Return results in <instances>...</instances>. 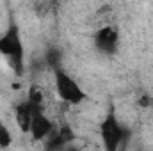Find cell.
<instances>
[{
    "label": "cell",
    "instance_id": "6",
    "mask_svg": "<svg viewBox=\"0 0 153 151\" xmlns=\"http://www.w3.org/2000/svg\"><path fill=\"white\" fill-rule=\"evenodd\" d=\"M32 115H34V107H32L27 100L16 105V109H14V119H16L18 128H20L23 133H29L30 123H32Z\"/></svg>",
    "mask_w": 153,
    "mask_h": 151
},
{
    "label": "cell",
    "instance_id": "10",
    "mask_svg": "<svg viewBox=\"0 0 153 151\" xmlns=\"http://www.w3.org/2000/svg\"><path fill=\"white\" fill-rule=\"evenodd\" d=\"M64 151H78V150H75V148H68V150H64Z\"/></svg>",
    "mask_w": 153,
    "mask_h": 151
},
{
    "label": "cell",
    "instance_id": "8",
    "mask_svg": "<svg viewBox=\"0 0 153 151\" xmlns=\"http://www.w3.org/2000/svg\"><path fill=\"white\" fill-rule=\"evenodd\" d=\"M11 144H13V133L7 128V124L0 121V150H7L11 148Z\"/></svg>",
    "mask_w": 153,
    "mask_h": 151
},
{
    "label": "cell",
    "instance_id": "4",
    "mask_svg": "<svg viewBox=\"0 0 153 151\" xmlns=\"http://www.w3.org/2000/svg\"><path fill=\"white\" fill-rule=\"evenodd\" d=\"M94 46L103 55H114L119 46V30L114 25H103L94 32Z\"/></svg>",
    "mask_w": 153,
    "mask_h": 151
},
{
    "label": "cell",
    "instance_id": "5",
    "mask_svg": "<svg viewBox=\"0 0 153 151\" xmlns=\"http://www.w3.org/2000/svg\"><path fill=\"white\" fill-rule=\"evenodd\" d=\"M53 130H55V124H53V121L46 115L45 109H34L32 123H30V130H29L30 139L36 141V142L46 141Z\"/></svg>",
    "mask_w": 153,
    "mask_h": 151
},
{
    "label": "cell",
    "instance_id": "1",
    "mask_svg": "<svg viewBox=\"0 0 153 151\" xmlns=\"http://www.w3.org/2000/svg\"><path fill=\"white\" fill-rule=\"evenodd\" d=\"M0 55L7 59L9 66L16 75H23L25 71V44L22 38V30L14 20L9 21L7 29L0 36Z\"/></svg>",
    "mask_w": 153,
    "mask_h": 151
},
{
    "label": "cell",
    "instance_id": "2",
    "mask_svg": "<svg viewBox=\"0 0 153 151\" xmlns=\"http://www.w3.org/2000/svg\"><path fill=\"white\" fill-rule=\"evenodd\" d=\"M53 87H55L59 100L71 107L84 103V100L87 98L85 91L78 85V82L71 75H68L62 68L53 70Z\"/></svg>",
    "mask_w": 153,
    "mask_h": 151
},
{
    "label": "cell",
    "instance_id": "7",
    "mask_svg": "<svg viewBox=\"0 0 153 151\" xmlns=\"http://www.w3.org/2000/svg\"><path fill=\"white\" fill-rule=\"evenodd\" d=\"M27 101H29L34 109H45V107H43L45 96H43V93H41V89H39L38 85H30L29 94H27Z\"/></svg>",
    "mask_w": 153,
    "mask_h": 151
},
{
    "label": "cell",
    "instance_id": "9",
    "mask_svg": "<svg viewBox=\"0 0 153 151\" xmlns=\"http://www.w3.org/2000/svg\"><path fill=\"white\" fill-rule=\"evenodd\" d=\"M139 103H141V105H143V107H150V105H152V98H150V96H146V94H144V96H143V98H141V101H139Z\"/></svg>",
    "mask_w": 153,
    "mask_h": 151
},
{
    "label": "cell",
    "instance_id": "3",
    "mask_svg": "<svg viewBox=\"0 0 153 151\" xmlns=\"http://www.w3.org/2000/svg\"><path fill=\"white\" fill-rule=\"evenodd\" d=\"M100 141L103 151H119L126 141V130L114 110H111L100 123Z\"/></svg>",
    "mask_w": 153,
    "mask_h": 151
}]
</instances>
